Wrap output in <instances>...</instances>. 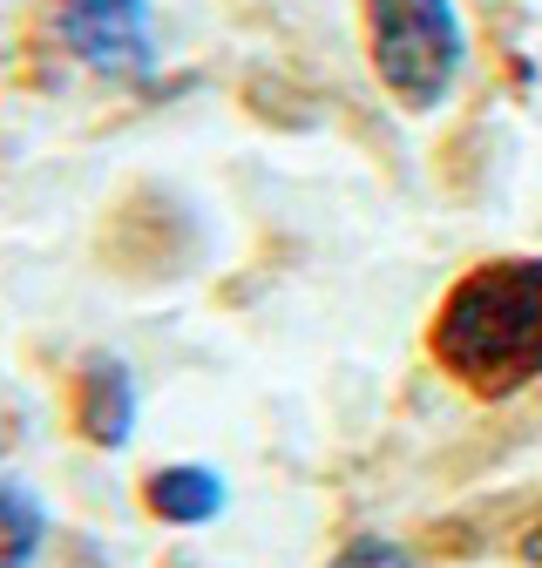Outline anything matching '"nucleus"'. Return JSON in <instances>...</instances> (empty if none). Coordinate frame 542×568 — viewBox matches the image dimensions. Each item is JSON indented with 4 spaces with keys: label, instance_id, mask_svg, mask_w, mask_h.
I'll return each instance as SVG.
<instances>
[{
    "label": "nucleus",
    "instance_id": "obj_1",
    "mask_svg": "<svg viewBox=\"0 0 542 568\" xmlns=\"http://www.w3.org/2000/svg\"><path fill=\"white\" fill-rule=\"evenodd\" d=\"M434 366L474 399H509L542 379V257H489L441 298L428 325Z\"/></svg>",
    "mask_w": 542,
    "mask_h": 568
},
{
    "label": "nucleus",
    "instance_id": "obj_6",
    "mask_svg": "<svg viewBox=\"0 0 542 568\" xmlns=\"http://www.w3.org/2000/svg\"><path fill=\"white\" fill-rule=\"evenodd\" d=\"M48 535H54V515L41 494L21 480H0V568H34L48 555Z\"/></svg>",
    "mask_w": 542,
    "mask_h": 568
},
{
    "label": "nucleus",
    "instance_id": "obj_10",
    "mask_svg": "<svg viewBox=\"0 0 542 568\" xmlns=\"http://www.w3.org/2000/svg\"><path fill=\"white\" fill-rule=\"evenodd\" d=\"M68 568H102V561H68Z\"/></svg>",
    "mask_w": 542,
    "mask_h": 568
},
{
    "label": "nucleus",
    "instance_id": "obj_4",
    "mask_svg": "<svg viewBox=\"0 0 542 568\" xmlns=\"http://www.w3.org/2000/svg\"><path fill=\"white\" fill-rule=\"evenodd\" d=\"M143 419V386H136L122 352H82L68 373V426L96 454H122Z\"/></svg>",
    "mask_w": 542,
    "mask_h": 568
},
{
    "label": "nucleus",
    "instance_id": "obj_7",
    "mask_svg": "<svg viewBox=\"0 0 542 568\" xmlns=\"http://www.w3.org/2000/svg\"><path fill=\"white\" fill-rule=\"evenodd\" d=\"M325 568H414V555L393 535H353V541H339V555Z\"/></svg>",
    "mask_w": 542,
    "mask_h": 568
},
{
    "label": "nucleus",
    "instance_id": "obj_9",
    "mask_svg": "<svg viewBox=\"0 0 542 568\" xmlns=\"http://www.w3.org/2000/svg\"><path fill=\"white\" fill-rule=\"evenodd\" d=\"M14 434H21V419H14V413H0V454L14 447Z\"/></svg>",
    "mask_w": 542,
    "mask_h": 568
},
{
    "label": "nucleus",
    "instance_id": "obj_3",
    "mask_svg": "<svg viewBox=\"0 0 542 568\" xmlns=\"http://www.w3.org/2000/svg\"><path fill=\"white\" fill-rule=\"evenodd\" d=\"M48 34L68 61H82L102 82H150L163 68L150 0H48Z\"/></svg>",
    "mask_w": 542,
    "mask_h": 568
},
{
    "label": "nucleus",
    "instance_id": "obj_5",
    "mask_svg": "<svg viewBox=\"0 0 542 568\" xmlns=\"http://www.w3.org/2000/svg\"><path fill=\"white\" fill-rule=\"evenodd\" d=\"M224 508H231V487L203 460H170L143 474V515L163 528H211Z\"/></svg>",
    "mask_w": 542,
    "mask_h": 568
},
{
    "label": "nucleus",
    "instance_id": "obj_2",
    "mask_svg": "<svg viewBox=\"0 0 542 568\" xmlns=\"http://www.w3.org/2000/svg\"><path fill=\"white\" fill-rule=\"evenodd\" d=\"M367 61L406 115H434L468 61V28L454 0H360Z\"/></svg>",
    "mask_w": 542,
    "mask_h": 568
},
{
    "label": "nucleus",
    "instance_id": "obj_8",
    "mask_svg": "<svg viewBox=\"0 0 542 568\" xmlns=\"http://www.w3.org/2000/svg\"><path fill=\"white\" fill-rule=\"evenodd\" d=\"M522 561H529V568H542V528H529V535H522Z\"/></svg>",
    "mask_w": 542,
    "mask_h": 568
}]
</instances>
